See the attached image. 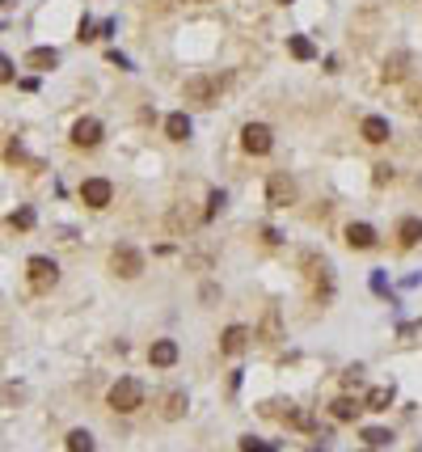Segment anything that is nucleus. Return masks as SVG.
<instances>
[{
	"instance_id": "obj_1",
	"label": "nucleus",
	"mask_w": 422,
	"mask_h": 452,
	"mask_svg": "<svg viewBox=\"0 0 422 452\" xmlns=\"http://www.w3.org/2000/svg\"><path fill=\"white\" fill-rule=\"evenodd\" d=\"M139 406H144V385L131 381V377L114 381V389H110V410H118V415H135Z\"/></svg>"
},
{
	"instance_id": "obj_2",
	"label": "nucleus",
	"mask_w": 422,
	"mask_h": 452,
	"mask_svg": "<svg viewBox=\"0 0 422 452\" xmlns=\"http://www.w3.org/2000/svg\"><path fill=\"white\" fill-rule=\"evenodd\" d=\"M25 271H30V288H34V292H51V288L59 283V267H55L51 258H42V254H34V258L25 262Z\"/></svg>"
},
{
	"instance_id": "obj_3",
	"label": "nucleus",
	"mask_w": 422,
	"mask_h": 452,
	"mask_svg": "<svg viewBox=\"0 0 422 452\" xmlns=\"http://www.w3.org/2000/svg\"><path fill=\"white\" fill-rule=\"evenodd\" d=\"M241 144H245V152H249V157H266V152H271V144H275V131H271L266 123H245Z\"/></svg>"
},
{
	"instance_id": "obj_4",
	"label": "nucleus",
	"mask_w": 422,
	"mask_h": 452,
	"mask_svg": "<svg viewBox=\"0 0 422 452\" xmlns=\"http://www.w3.org/2000/svg\"><path fill=\"white\" fill-rule=\"evenodd\" d=\"M110 271H114L118 279H135V275L144 271V254L131 250V245H118V250L110 254Z\"/></svg>"
},
{
	"instance_id": "obj_5",
	"label": "nucleus",
	"mask_w": 422,
	"mask_h": 452,
	"mask_svg": "<svg viewBox=\"0 0 422 452\" xmlns=\"http://www.w3.org/2000/svg\"><path fill=\"white\" fill-rule=\"evenodd\" d=\"M220 76H190L186 80V102H203V106H211L216 102V93H220Z\"/></svg>"
},
{
	"instance_id": "obj_6",
	"label": "nucleus",
	"mask_w": 422,
	"mask_h": 452,
	"mask_svg": "<svg viewBox=\"0 0 422 452\" xmlns=\"http://www.w3.org/2000/svg\"><path fill=\"white\" fill-rule=\"evenodd\" d=\"M266 199H271V207H292V203H296V182H292L287 173H271Z\"/></svg>"
},
{
	"instance_id": "obj_7",
	"label": "nucleus",
	"mask_w": 422,
	"mask_h": 452,
	"mask_svg": "<svg viewBox=\"0 0 422 452\" xmlns=\"http://www.w3.org/2000/svg\"><path fill=\"white\" fill-rule=\"evenodd\" d=\"M80 199L89 203V207H110V199H114V186L106 182V178H89V182H80Z\"/></svg>"
},
{
	"instance_id": "obj_8",
	"label": "nucleus",
	"mask_w": 422,
	"mask_h": 452,
	"mask_svg": "<svg viewBox=\"0 0 422 452\" xmlns=\"http://www.w3.org/2000/svg\"><path fill=\"white\" fill-rule=\"evenodd\" d=\"M72 144H76V148H97V144H101V123H97V118H80V123L72 127Z\"/></svg>"
},
{
	"instance_id": "obj_9",
	"label": "nucleus",
	"mask_w": 422,
	"mask_h": 452,
	"mask_svg": "<svg viewBox=\"0 0 422 452\" xmlns=\"http://www.w3.org/2000/svg\"><path fill=\"white\" fill-rule=\"evenodd\" d=\"M148 364H152V368H173V364H178V343H173V338H156V343L148 347Z\"/></svg>"
},
{
	"instance_id": "obj_10",
	"label": "nucleus",
	"mask_w": 422,
	"mask_h": 452,
	"mask_svg": "<svg viewBox=\"0 0 422 452\" xmlns=\"http://www.w3.org/2000/svg\"><path fill=\"white\" fill-rule=\"evenodd\" d=\"M59 63V51L55 47H34L30 55H25V68H34V72H51Z\"/></svg>"
},
{
	"instance_id": "obj_11",
	"label": "nucleus",
	"mask_w": 422,
	"mask_h": 452,
	"mask_svg": "<svg viewBox=\"0 0 422 452\" xmlns=\"http://www.w3.org/2000/svg\"><path fill=\"white\" fill-rule=\"evenodd\" d=\"M347 245L351 250H372L376 245V228L372 224H351L347 228Z\"/></svg>"
},
{
	"instance_id": "obj_12",
	"label": "nucleus",
	"mask_w": 422,
	"mask_h": 452,
	"mask_svg": "<svg viewBox=\"0 0 422 452\" xmlns=\"http://www.w3.org/2000/svg\"><path fill=\"white\" fill-rule=\"evenodd\" d=\"M245 343H249V330H245V326H228V330H224V338H220L224 355H241V351H245Z\"/></svg>"
},
{
	"instance_id": "obj_13",
	"label": "nucleus",
	"mask_w": 422,
	"mask_h": 452,
	"mask_svg": "<svg viewBox=\"0 0 422 452\" xmlns=\"http://www.w3.org/2000/svg\"><path fill=\"white\" fill-rule=\"evenodd\" d=\"M364 140H368V144H385V140H389V118L368 114V118H364Z\"/></svg>"
},
{
	"instance_id": "obj_14",
	"label": "nucleus",
	"mask_w": 422,
	"mask_h": 452,
	"mask_svg": "<svg viewBox=\"0 0 422 452\" xmlns=\"http://www.w3.org/2000/svg\"><path fill=\"white\" fill-rule=\"evenodd\" d=\"M397 241H402L406 250H410V245H418V241H422V220H418V216H406V220L397 224Z\"/></svg>"
},
{
	"instance_id": "obj_15",
	"label": "nucleus",
	"mask_w": 422,
	"mask_h": 452,
	"mask_svg": "<svg viewBox=\"0 0 422 452\" xmlns=\"http://www.w3.org/2000/svg\"><path fill=\"white\" fill-rule=\"evenodd\" d=\"M161 402H165V406H161L165 419H182V415H186V393H182V389H169Z\"/></svg>"
},
{
	"instance_id": "obj_16",
	"label": "nucleus",
	"mask_w": 422,
	"mask_h": 452,
	"mask_svg": "<svg viewBox=\"0 0 422 452\" xmlns=\"http://www.w3.org/2000/svg\"><path fill=\"white\" fill-rule=\"evenodd\" d=\"M165 135H169V140H186V135H190V118H186L182 110L169 114V118H165Z\"/></svg>"
},
{
	"instance_id": "obj_17",
	"label": "nucleus",
	"mask_w": 422,
	"mask_h": 452,
	"mask_svg": "<svg viewBox=\"0 0 422 452\" xmlns=\"http://www.w3.org/2000/svg\"><path fill=\"white\" fill-rule=\"evenodd\" d=\"M389 406H393V385L368 389V410H389Z\"/></svg>"
},
{
	"instance_id": "obj_18",
	"label": "nucleus",
	"mask_w": 422,
	"mask_h": 452,
	"mask_svg": "<svg viewBox=\"0 0 422 452\" xmlns=\"http://www.w3.org/2000/svg\"><path fill=\"white\" fill-rule=\"evenodd\" d=\"M68 452H93V436L89 432H68Z\"/></svg>"
},
{
	"instance_id": "obj_19",
	"label": "nucleus",
	"mask_w": 422,
	"mask_h": 452,
	"mask_svg": "<svg viewBox=\"0 0 422 452\" xmlns=\"http://www.w3.org/2000/svg\"><path fill=\"white\" fill-rule=\"evenodd\" d=\"M406 55H393V59H385V80H402L406 76Z\"/></svg>"
},
{
	"instance_id": "obj_20",
	"label": "nucleus",
	"mask_w": 422,
	"mask_h": 452,
	"mask_svg": "<svg viewBox=\"0 0 422 452\" xmlns=\"http://www.w3.org/2000/svg\"><path fill=\"white\" fill-rule=\"evenodd\" d=\"M330 410H334V419H338V423H351V419H355V410H359V406H355V402H351V398H338V402H334V406H330Z\"/></svg>"
},
{
	"instance_id": "obj_21",
	"label": "nucleus",
	"mask_w": 422,
	"mask_h": 452,
	"mask_svg": "<svg viewBox=\"0 0 422 452\" xmlns=\"http://www.w3.org/2000/svg\"><path fill=\"white\" fill-rule=\"evenodd\" d=\"M287 47H292V55H296V59H313V55H317V47H313L309 38H300V34H296Z\"/></svg>"
},
{
	"instance_id": "obj_22",
	"label": "nucleus",
	"mask_w": 422,
	"mask_h": 452,
	"mask_svg": "<svg viewBox=\"0 0 422 452\" xmlns=\"http://www.w3.org/2000/svg\"><path fill=\"white\" fill-rule=\"evenodd\" d=\"M8 224H13V228H34V212H30V207H21V212H13V216H8Z\"/></svg>"
},
{
	"instance_id": "obj_23",
	"label": "nucleus",
	"mask_w": 422,
	"mask_h": 452,
	"mask_svg": "<svg viewBox=\"0 0 422 452\" xmlns=\"http://www.w3.org/2000/svg\"><path fill=\"white\" fill-rule=\"evenodd\" d=\"M364 440H368L372 448H385V444H389L393 436H389V432H380V427H368V432H364Z\"/></svg>"
},
{
	"instance_id": "obj_24",
	"label": "nucleus",
	"mask_w": 422,
	"mask_h": 452,
	"mask_svg": "<svg viewBox=\"0 0 422 452\" xmlns=\"http://www.w3.org/2000/svg\"><path fill=\"white\" fill-rule=\"evenodd\" d=\"M372 178H376V186H385V182H393V165H376V173H372Z\"/></svg>"
},
{
	"instance_id": "obj_25",
	"label": "nucleus",
	"mask_w": 422,
	"mask_h": 452,
	"mask_svg": "<svg viewBox=\"0 0 422 452\" xmlns=\"http://www.w3.org/2000/svg\"><path fill=\"white\" fill-rule=\"evenodd\" d=\"M17 72H13V59L8 55H0V80H13Z\"/></svg>"
},
{
	"instance_id": "obj_26",
	"label": "nucleus",
	"mask_w": 422,
	"mask_h": 452,
	"mask_svg": "<svg viewBox=\"0 0 422 452\" xmlns=\"http://www.w3.org/2000/svg\"><path fill=\"white\" fill-rule=\"evenodd\" d=\"M283 4H287V0H283Z\"/></svg>"
}]
</instances>
